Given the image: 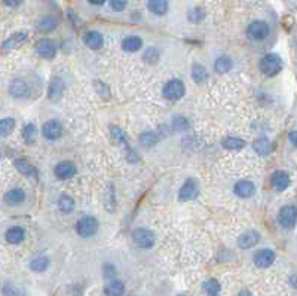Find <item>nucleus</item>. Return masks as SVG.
<instances>
[{"mask_svg":"<svg viewBox=\"0 0 297 296\" xmlns=\"http://www.w3.org/2000/svg\"><path fill=\"white\" fill-rule=\"evenodd\" d=\"M282 69V60L276 54H266L260 60V70L268 76H275Z\"/></svg>","mask_w":297,"mask_h":296,"instance_id":"1","label":"nucleus"},{"mask_svg":"<svg viewBox=\"0 0 297 296\" xmlns=\"http://www.w3.org/2000/svg\"><path fill=\"white\" fill-rule=\"evenodd\" d=\"M186 92V86L183 83V81L180 79H171L170 82L165 83L164 89H162V94L165 98H168V100H180V98L184 95Z\"/></svg>","mask_w":297,"mask_h":296,"instance_id":"2","label":"nucleus"},{"mask_svg":"<svg viewBox=\"0 0 297 296\" xmlns=\"http://www.w3.org/2000/svg\"><path fill=\"white\" fill-rule=\"evenodd\" d=\"M76 231H77V234H79L80 237L89 238V237H92V235L97 234V231H98V222H97V219L92 217V216H83V217H80V219L77 220V223H76Z\"/></svg>","mask_w":297,"mask_h":296,"instance_id":"3","label":"nucleus"},{"mask_svg":"<svg viewBox=\"0 0 297 296\" xmlns=\"http://www.w3.org/2000/svg\"><path fill=\"white\" fill-rule=\"evenodd\" d=\"M132 240L141 249H148L155 244V234L150 229L146 228H137L132 232Z\"/></svg>","mask_w":297,"mask_h":296,"instance_id":"4","label":"nucleus"},{"mask_svg":"<svg viewBox=\"0 0 297 296\" xmlns=\"http://www.w3.org/2000/svg\"><path fill=\"white\" fill-rule=\"evenodd\" d=\"M198 193H199V185H198V182L195 179H187L178 190V200L190 201L196 198Z\"/></svg>","mask_w":297,"mask_h":296,"instance_id":"5","label":"nucleus"},{"mask_svg":"<svg viewBox=\"0 0 297 296\" xmlns=\"http://www.w3.org/2000/svg\"><path fill=\"white\" fill-rule=\"evenodd\" d=\"M297 210L294 206H285L278 213V222L284 229H293L296 225Z\"/></svg>","mask_w":297,"mask_h":296,"instance_id":"6","label":"nucleus"},{"mask_svg":"<svg viewBox=\"0 0 297 296\" xmlns=\"http://www.w3.org/2000/svg\"><path fill=\"white\" fill-rule=\"evenodd\" d=\"M269 26L265 21H253L247 28V36L253 40H263L269 36Z\"/></svg>","mask_w":297,"mask_h":296,"instance_id":"7","label":"nucleus"},{"mask_svg":"<svg viewBox=\"0 0 297 296\" xmlns=\"http://www.w3.org/2000/svg\"><path fill=\"white\" fill-rule=\"evenodd\" d=\"M61 133H63V127L55 119L45 122L42 127V134L46 140H58L61 137Z\"/></svg>","mask_w":297,"mask_h":296,"instance_id":"8","label":"nucleus"},{"mask_svg":"<svg viewBox=\"0 0 297 296\" xmlns=\"http://www.w3.org/2000/svg\"><path fill=\"white\" fill-rule=\"evenodd\" d=\"M34 48H36L37 54L40 57H43V58H52L55 55V53H57V46H55V43L51 39H40V40H37L36 45H34Z\"/></svg>","mask_w":297,"mask_h":296,"instance_id":"9","label":"nucleus"},{"mask_svg":"<svg viewBox=\"0 0 297 296\" xmlns=\"http://www.w3.org/2000/svg\"><path fill=\"white\" fill-rule=\"evenodd\" d=\"M253 261L257 268H268L275 262V253L271 249H263L254 253Z\"/></svg>","mask_w":297,"mask_h":296,"instance_id":"10","label":"nucleus"},{"mask_svg":"<svg viewBox=\"0 0 297 296\" xmlns=\"http://www.w3.org/2000/svg\"><path fill=\"white\" fill-rule=\"evenodd\" d=\"M260 241V234L254 229L244 232L239 238H238V245L241 249H251Z\"/></svg>","mask_w":297,"mask_h":296,"instance_id":"11","label":"nucleus"},{"mask_svg":"<svg viewBox=\"0 0 297 296\" xmlns=\"http://www.w3.org/2000/svg\"><path fill=\"white\" fill-rule=\"evenodd\" d=\"M233 192L239 196V198H250V196L256 192V186L250 180H239L235 183Z\"/></svg>","mask_w":297,"mask_h":296,"instance_id":"12","label":"nucleus"},{"mask_svg":"<svg viewBox=\"0 0 297 296\" xmlns=\"http://www.w3.org/2000/svg\"><path fill=\"white\" fill-rule=\"evenodd\" d=\"M25 40H27V33L25 31H17L2 43V49L3 51H11V49L20 48L23 43H25Z\"/></svg>","mask_w":297,"mask_h":296,"instance_id":"13","label":"nucleus"},{"mask_svg":"<svg viewBox=\"0 0 297 296\" xmlns=\"http://www.w3.org/2000/svg\"><path fill=\"white\" fill-rule=\"evenodd\" d=\"M9 94L15 98H24L30 94V88L23 79H15L9 85Z\"/></svg>","mask_w":297,"mask_h":296,"instance_id":"14","label":"nucleus"},{"mask_svg":"<svg viewBox=\"0 0 297 296\" xmlns=\"http://www.w3.org/2000/svg\"><path fill=\"white\" fill-rule=\"evenodd\" d=\"M54 173H55L57 179H60V180H67V179H72V177L76 174V167H74L72 162L64 161V162L57 164Z\"/></svg>","mask_w":297,"mask_h":296,"instance_id":"15","label":"nucleus"},{"mask_svg":"<svg viewBox=\"0 0 297 296\" xmlns=\"http://www.w3.org/2000/svg\"><path fill=\"white\" fill-rule=\"evenodd\" d=\"M64 91V82L60 78H52L48 85V98L49 100H57L61 97Z\"/></svg>","mask_w":297,"mask_h":296,"instance_id":"16","label":"nucleus"},{"mask_svg":"<svg viewBox=\"0 0 297 296\" xmlns=\"http://www.w3.org/2000/svg\"><path fill=\"white\" fill-rule=\"evenodd\" d=\"M3 200L6 204H11V206H17V204H21L25 201V192L20 188H15V189H11L5 193Z\"/></svg>","mask_w":297,"mask_h":296,"instance_id":"17","label":"nucleus"},{"mask_svg":"<svg viewBox=\"0 0 297 296\" xmlns=\"http://www.w3.org/2000/svg\"><path fill=\"white\" fill-rule=\"evenodd\" d=\"M271 182L276 190H285L290 185V176L285 171H275L271 176Z\"/></svg>","mask_w":297,"mask_h":296,"instance_id":"18","label":"nucleus"},{"mask_svg":"<svg viewBox=\"0 0 297 296\" xmlns=\"http://www.w3.org/2000/svg\"><path fill=\"white\" fill-rule=\"evenodd\" d=\"M143 46V40L138 36H128L122 40V49L125 53H137Z\"/></svg>","mask_w":297,"mask_h":296,"instance_id":"19","label":"nucleus"},{"mask_svg":"<svg viewBox=\"0 0 297 296\" xmlns=\"http://www.w3.org/2000/svg\"><path fill=\"white\" fill-rule=\"evenodd\" d=\"M83 40H85L86 46L91 48V49H100L103 46V36H101V33H98L95 30L88 31L85 34Z\"/></svg>","mask_w":297,"mask_h":296,"instance_id":"20","label":"nucleus"},{"mask_svg":"<svg viewBox=\"0 0 297 296\" xmlns=\"http://www.w3.org/2000/svg\"><path fill=\"white\" fill-rule=\"evenodd\" d=\"M6 241L9 244H20L25 238V231L21 226H12L6 231Z\"/></svg>","mask_w":297,"mask_h":296,"instance_id":"21","label":"nucleus"},{"mask_svg":"<svg viewBox=\"0 0 297 296\" xmlns=\"http://www.w3.org/2000/svg\"><path fill=\"white\" fill-rule=\"evenodd\" d=\"M253 149H254L259 155L265 157V155H269V154H271V151H272V143H271L266 137H259V138H256V140L253 141Z\"/></svg>","mask_w":297,"mask_h":296,"instance_id":"22","label":"nucleus"},{"mask_svg":"<svg viewBox=\"0 0 297 296\" xmlns=\"http://www.w3.org/2000/svg\"><path fill=\"white\" fill-rule=\"evenodd\" d=\"M147 8L155 15H165L168 11V2L167 0H148Z\"/></svg>","mask_w":297,"mask_h":296,"instance_id":"23","label":"nucleus"},{"mask_svg":"<svg viewBox=\"0 0 297 296\" xmlns=\"http://www.w3.org/2000/svg\"><path fill=\"white\" fill-rule=\"evenodd\" d=\"M125 292V286L121 280H112L106 287H104V293L106 296H122Z\"/></svg>","mask_w":297,"mask_h":296,"instance_id":"24","label":"nucleus"},{"mask_svg":"<svg viewBox=\"0 0 297 296\" xmlns=\"http://www.w3.org/2000/svg\"><path fill=\"white\" fill-rule=\"evenodd\" d=\"M57 26H58V21H57L52 15H48V17H43V18L39 21L37 28H39V31H42V33H49V31L55 30Z\"/></svg>","mask_w":297,"mask_h":296,"instance_id":"25","label":"nucleus"},{"mask_svg":"<svg viewBox=\"0 0 297 296\" xmlns=\"http://www.w3.org/2000/svg\"><path fill=\"white\" fill-rule=\"evenodd\" d=\"M222 144L224 149H229V151H239L245 146V141L242 138H238V137H226L222 140Z\"/></svg>","mask_w":297,"mask_h":296,"instance_id":"26","label":"nucleus"},{"mask_svg":"<svg viewBox=\"0 0 297 296\" xmlns=\"http://www.w3.org/2000/svg\"><path fill=\"white\" fill-rule=\"evenodd\" d=\"M15 167H17V170H18L21 174H24V176H27V177L37 174V170H36L30 162H27L25 160H17V161H15Z\"/></svg>","mask_w":297,"mask_h":296,"instance_id":"27","label":"nucleus"},{"mask_svg":"<svg viewBox=\"0 0 297 296\" xmlns=\"http://www.w3.org/2000/svg\"><path fill=\"white\" fill-rule=\"evenodd\" d=\"M207 76H208V72H207V69H205L204 66L198 64V63H195V64L192 66V78H193V81H195L196 83L204 82V81L207 79Z\"/></svg>","mask_w":297,"mask_h":296,"instance_id":"28","label":"nucleus"},{"mask_svg":"<svg viewBox=\"0 0 297 296\" xmlns=\"http://www.w3.org/2000/svg\"><path fill=\"white\" fill-rule=\"evenodd\" d=\"M214 69L219 75H224L232 69V60L229 57H219L214 63Z\"/></svg>","mask_w":297,"mask_h":296,"instance_id":"29","label":"nucleus"},{"mask_svg":"<svg viewBox=\"0 0 297 296\" xmlns=\"http://www.w3.org/2000/svg\"><path fill=\"white\" fill-rule=\"evenodd\" d=\"M49 267V259L46 256H37L30 262V269L33 272H43Z\"/></svg>","mask_w":297,"mask_h":296,"instance_id":"30","label":"nucleus"},{"mask_svg":"<svg viewBox=\"0 0 297 296\" xmlns=\"http://www.w3.org/2000/svg\"><path fill=\"white\" fill-rule=\"evenodd\" d=\"M58 209L63 213H72L74 210V201L70 198L69 195H61L58 198Z\"/></svg>","mask_w":297,"mask_h":296,"instance_id":"31","label":"nucleus"},{"mask_svg":"<svg viewBox=\"0 0 297 296\" xmlns=\"http://www.w3.org/2000/svg\"><path fill=\"white\" fill-rule=\"evenodd\" d=\"M15 128V121L12 118H3L0 119V137L9 135Z\"/></svg>","mask_w":297,"mask_h":296,"instance_id":"32","label":"nucleus"},{"mask_svg":"<svg viewBox=\"0 0 297 296\" xmlns=\"http://www.w3.org/2000/svg\"><path fill=\"white\" fill-rule=\"evenodd\" d=\"M23 137H24L25 143L33 144L36 141V137H37V128L33 124H27L23 130Z\"/></svg>","mask_w":297,"mask_h":296,"instance_id":"33","label":"nucleus"},{"mask_svg":"<svg viewBox=\"0 0 297 296\" xmlns=\"http://www.w3.org/2000/svg\"><path fill=\"white\" fill-rule=\"evenodd\" d=\"M205 18V11L202 8H193L187 14V20L193 24H199Z\"/></svg>","mask_w":297,"mask_h":296,"instance_id":"34","label":"nucleus"},{"mask_svg":"<svg viewBox=\"0 0 297 296\" xmlns=\"http://www.w3.org/2000/svg\"><path fill=\"white\" fill-rule=\"evenodd\" d=\"M138 141L143 144V146H146V147H152V146H155L156 143H158V135L155 134V133H143L141 135H140V138H138Z\"/></svg>","mask_w":297,"mask_h":296,"instance_id":"35","label":"nucleus"},{"mask_svg":"<svg viewBox=\"0 0 297 296\" xmlns=\"http://www.w3.org/2000/svg\"><path fill=\"white\" fill-rule=\"evenodd\" d=\"M204 289H205L208 296H217L220 293V283L217 280H214V278L207 280L205 284H204Z\"/></svg>","mask_w":297,"mask_h":296,"instance_id":"36","label":"nucleus"},{"mask_svg":"<svg viewBox=\"0 0 297 296\" xmlns=\"http://www.w3.org/2000/svg\"><path fill=\"white\" fill-rule=\"evenodd\" d=\"M147 63H150V64H153V63H156L158 61V58H159V53H158V49L156 48H148L147 51L144 53V57H143Z\"/></svg>","mask_w":297,"mask_h":296,"instance_id":"37","label":"nucleus"},{"mask_svg":"<svg viewBox=\"0 0 297 296\" xmlns=\"http://www.w3.org/2000/svg\"><path fill=\"white\" fill-rule=\"evenodd\" d=\"M173 125H174V130H175V131H184V130L189 128V122H187V119L183 118V116H175V118L173 119Z\"/></svg>","mask_w":297,"mask_h":296,"instance_id":"38","label":"nucleus"},{"mask_svg":"<svg viewBox=\"0 0 297 296\" xmlns=\"http://www.w3.org/2000/svg\"><path fill=\"white\" fill-rule=\"evenodd\" d=\"M3 296H24V290L15 286H5L2 289Z\"/></svg>","mask_w":297,"mask_h":296,"instance_id":"39","label":"nucleus"},{"mask_svg":"<svg viewBox=\"0 0 297 296\" xmlns=\"http://www.w3.org/2000/svg\"><path fill=\"white\" fill-rule=\"evenodd\" d=\"M109 3L118 12H121L126 8V0H109Z\"/></svg>","mask_w":297,"mask_h":296,"instance_id":"40","label":"nucleus"},{"mask_svg":"<svg viewBox=\"0 0 297 296\" xmlns=\"http://www.w3.org/2000/svg\"><path fill=\"white\" fill-rule=\"evenodd\" d=\"M112 135H113V138H115L116 141H119V143H124V141H125L124 133H122L118 127H112Z\"/></svg>","mask_w":297,"mask_h":296,"instance_id":"41","label":"nucleus"},{"mask_svg":"<svg viewBox=\"0 0 297 296\" xmlns=\"http://www.w3.org/2000/svg\"><path fill=\"white\" fill-rule=\"evenodd\" d=\"M115 274H116V271H115L113 265H106V267H104V275H106L107 278H112Z\"/></svg>","mask_w":297,"mask_h":296,"instance_id":"42","label":"nucleus"},{"mask_svg":"<svg viewBox=\"0 0 297 296\" xmlns=\"http://www.w3.org/2000/svg\"><path fill=\"white\" fill-rule=\"evenodd\" d=\"M3 2H5V5H8L11 8H17L24 2V0H3Z\"/></svg>","mask_w":297,"mask_h":296,"instance_id":"43","label":"nucleus"},{"mask_svg":"<svg viewBox=\"0 0 297 296\" xmlns=\"http://www.w3.org/2000/svg\"><path fill=\"white\" fill-rule=\"evenodd\" d=\"M88 2L91 3V5H95V6H101L106 0H88Z\"/></svg>","mask_w":297,"mask_h":296,"instance_id":"44","label":"nucleus"},{"mask_svg":"<svg viewBox=\"0 0 297 296\" xmlns=\"http://www.w3.org/2000/svg\"><path fill=\"white\" fill-rule=\"evenodd\" d=\"M290 140H291V143H293L294 146L297 144V141H296V131H291V133H290Z\"/></svg>","mask_w":297,"mask_h":296,"instance_id":"45","label":"nucleus"},{"mask_svg":"<svg viewBox=\"0 0 297 296\" xmlns=\"http://www.w3.org/2000/svg\"><path fill=\"white\" fill-rule=\"evenodd\" d=\"M236 296H251V293H250L248 290H242V292H239Z\"/></svg>","mask_w":297,"mask_h":296,"instance_id":"46","label":"nucleus"},{"mask_svg":"<svg viewBox=\"0 0 297 296\" xmlns=\"http://www.w3.org/2000/svg\"><path fill=\"white\" fill-rule=\"evenodd\" d=\"M0 158H2V151H0Z\"/></svg>","mask_w":297,"mask_h":296,"instance_id":"47","label":"nucleus"},{"mask_svg":"<svg viewBox=\"0 0 297 296\" xmlns=\"http://www.w3.org/2000/svg\"><path fill=\"white\" fill-rule=\"evenodd\" d=\"M180 296H184V295H180Z\"/></svg>","mask_w":297,"mask_h":296,"instance_id":"48","label":"nucleus"}]
</instances>
